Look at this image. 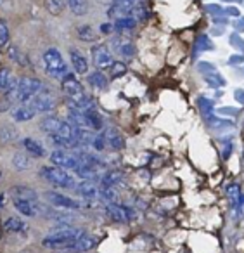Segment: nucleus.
<instances>
[{
    "instance_id": "052dcab7",
    "label": "nucleus",
    "mask_w": 244,
    "mask_h": 253,
    "mask_svg": "<svg viewBox=\"0 0 244 253\" xmlns=\"http://www.w3.org/2000/svg\"><path fill=\"white\" fill-rule=\"evenodd\" d=\"M0 180H2V170H0Z\"/></svg>"
},
{
    "instance_id": "7c9ffc66",
    "label": "nucleus",
    "mask_w": 244,
    "mask_h": 253,
    "mask_svg": "<svg viewBox=\"0 0 244 253\" xmlns=\"http://www.w3.org/2000/svg\"><path fill=\"white\" fill-rule=\"evenodd\" d=\"M7 56L11 61H14V63L21 64V66H26V64H30V59H28V54H25L21 49H19L18 45H11L7 50Z\"/></svg>"
},
{
    "instance_id": "de8ad7c7",
    "label": "nucleus",
    "mask_w": 244,
    "mask_h": 253,
    "mask_svg": "<svg viewBox=\"0 0 244 253\" xmlns=\"http://www.w3.org/2000/svg\"><path fill=\"white\" fill-rule=\"evenodd\" d=\"M227 63H229L230 66H243V64H244V56H243V54H232V56L227 59Z\"/></svg>"
},
{
    "instance_id": "bb28decb",
    "label": "nucleus",
    "mask_w": 244,
    "mask_h": 253,
    "mask_svg": "<svg viewBox=\"0 0 244 253\" xmlns=\"http://www.w3.org/2000/svg\"><path fill=\"white\" fill-rule=\"evenodd\" d=\"M135 26H137L135 19L130 18V16H122V18H116L113 28H115L118 33H126V32H132V30H135Z\"/></svg>"
},
{
    "instance_id": "7ed1b4c3",
    "label": "nucleus",
    "mask_w": 244,
    "mask_h": 253,
    "mask_svg": "<svg viewBox=\"0 0 244 253\" xmlns=\"http://www.w3.org/2000/svg\"><path fill=\"white\" fill-rule=\"evenodd\" d=\"M43 87V84L35 77H21L18 78V85H16V90L12 92L11 102H19V104H26L28 101H32L33 95Z\"/></svg>"
},
{
    "instance_id": "aec40b11",
    "label": "nucleus",
    "mask_w": 244,
    "mask_h": 253,
    "mask_svg": "<svg viewBox=\"0 0 244 253\" xmlns=\"http://www.w3.org/2000/svg\"><path fill=\"white\" fill-rule=\"evenodd\" d=\"M14 200H26V201H39V193L33 187L28 186H14L11 189Z\"/></svg>"
},
{
    "instance_id": "72a5a7b5",
    "label": "nucleus",
    "mask_w": 244,
    "mask_h": 253,
    "mask_svg": "<svg viewBox=\"0 0 244 253\" xmlns=\"http://www.w3.org/2000/svg\"><path fill=\"white\" fill-rule=\"evenodd\" d=\"M198 106H199V111H201V115L204 116V118L215 113V102H213V99L206 97L204 94H201L198 97Z\"/></svg>"
},
{
    "instance_id": "864d4df0",
    "label": "nucleus",
    "mask_w": 244,
    "mask_h": 253,
    "mask_svg": "<svg viewBox=\"0 0 244 253\" xmlns=\"http://www.w3.org/2000/svg\"><path fill=\"white\" fill-rule=\"evenodd\" d=\"M113 30H115V28H113L111 23H102V25H101V33H104V35H109Z\"/></svg>"
},
{
    "instance_id": "4d7b16f0",
    "label": "nucleus",
    "mask_w": 244,
    "mask_h": 253,
    "mask_svg": "<svg viewBox=\"0 0 244 253\" xmlns=\"http://www.w3.org/2000/svg\"><path fill=\"white\" fill-rule=\"evenodd\" d=\"M223 2H229V4H243L244 0H223Z\"/></svg>"
},
{
    "instance_id": "a18cd8bd",
    "label": "nucleus",
    "mask_w": 244,
    "mask_h": 253,
    "mask_svg": "<svg viewBox=\"0 0 244 253\" xmlns=\"http://www.w3.org/2000/svg\"><path fill=\"white\" fill-rule=\"evenodd\" d=\"M204 11L208 12L211 18H216V16H223V7L218 4H206L204 5Z\"/></svg>"
},
{
    "instance_id": "9b49d317",
    "label": "nucleus",
    "mask_w": 244,
    "mask_h": 253,
    "mask_svg": "<svg viewBox=\"0 0 244 253\" xmlns=\"http://www.w3.org/2000/svg\"><path fill=\"white\" fill-rule=\"evenodd\" d=\"M61 88H63V92L66 94V99L68 97H75V95L85 94L83 85L78 82V78L75 77L73 73H68V75H64V77L61 78Z\"/></svg>"
},
{
    "instance_id": "09e8293b",
    "label": "nucleus",
    "mask_w": 244,
    "mask_h": 253,
    "mask_svg": "<svg viewBox=\"0 0 244 253\" xmlns=\"http://www.w3.org/2000/svg\"><path fill=\"white\" fill-rule=\"evenodd\" d=\"M223 14L229 16V18H241V11L237 7H234V5H229V7L223 9Z\"/></svg>"
},
{
    "instance_id": "0eeeda50",
    "label": "nucleus",
    "mask_w": 244,
    "mask_h": 253,
    "mask_svg": "<svg viewBox=\"0 0 244 253\" xmlns=\"http://www.w3.org/2000/svg\"><path fill=\"white\" fill-rule=\"evenodd\" d=\"M49 158H50V163H52L54 167L63 169V170H71V172H75V170L78 169V165H80V162H78L77 156L71 155V153L61 151V149L52 151Z\"/></svg>"
},
{
    "instance_id": "37998d69",
    "label": "nucleus",
    "mask_w": 244,
    "mask_h": 253,
    "mask_svg": "<svg viewBox=\"0 0 244 253\" xmlns=\"http://www.w3.org/2000/svg\"><path fill=\"white\" fill-rule=\"evenodd\" d=\"M198 71L203 75V77H204V75L215 73V71H218V70H216L215 64L209 63V61H199V63H198Z\"/></svg>"
},
{
    "instance_id": "680f3d73",
    "label": "nucleus",
    "mask_w": 244,
    "mask_h": 253,
    "mask_svg": "<svg viewBox=\"0 0 244 253\" xmlns=\"http://www.w3.org/2000/svg\"><path fill=\"white\" fill-rule=\"evenodd\" d=\"M52 253H61V252H52Z\"/></svg>"
},
{
    "instance_id": "c85d7f7f",
    "label": "nucleus",
    "mask_w": 244,
    "mask_h": 253,
    "mask_svg": "<svg viewBox=\"0 0 244 253\" xmlns=\"http://www.w3.org/2000/svg\"><path fill=\"white\" fill-rule=\"evenodd\" d=\"M77 37L81 40V42L90 43L97 39V33H95V30L92 28L90 25H78L77 26Z\"/></svg>"
},
{
    "instance_id": "dca6fc26",
    "label": "nucleus",
    "mask_w": 244,
    "mask_h": 253,
    "mask_svg": "<svg viewBox=\"0 0 244 253\" xmlns=\"http://www.w3.org/2000/svg\"><path fill=\"white\" fill-rule=\"evenodd\" d=\"M70 59H71V66L75 68V71H77L78 75H87L88 73V61L78 49L70 50Z\"/></svg>"
},
{
    "instance_id": "ea45409f",
    "label": "nucleus",
    "mask_w": 244,
    "mask_h": 253,
    "mask_svg": "<svg viewBox=\"0 0 244 253\" xmlns=\"http://www.w3.org/2000/svg\"><path fill=\"white\" fill-rule=\"evenodd\" d=\"M9 39H11V32H9V26L4 19H0V49H4L9 43Z\"/></svg>"
},
{
    "instance_id": "4c0bfd02",
    "label": "nucleus",
    "mask_w": 244,
    "mask_h": 253,
    "mask_svg": "<svg viewBox=\"0 0 244 253\" xmlns=\"http://www.w3.org/2000/svg\"><path fill=\"white\" fill-rule=\"evenodd\" d=\"M99 198H102L104 201H108V205L116 203L118 193H116L115 187H101V189H99Z\"/></svg>"
},
{
    "instance_id": "f8f14e48",
    "label": "nucleus",
    "mask_w": 244,
    "mask_h": 253,
    "mask_svg": "<svg viewBox=\"0 0 244 253\" xmlns=\"http://www.w3.org/2000/svg\"><path fill=\"white\" fill-rule=\"evenodd\" d=\"M99 239L95 238V236L88 234V232H85L81 238H78L77 241L73 243V245L68 248V252L71 253H85V252H90V250H94L95 246H97Z\"/></svg>"
},
{
    "instance_id": "8fccbe9b",
    "label": "nucleus",
    "mask_w": 244,
    "mask_h": 253,
    "mask_svg": "<svg viewBox=\"0 0 244 253\" xmlns=\"http://www.w3.org/2000/svg\"><path fill=\"white\" fill-rule=\"evenodd\" d=\"M234 28H236V33H244V18H237Z\"/></svg>"
},
{
    "instance_id": "6e6552de",
    "label": "nucleus",
    "mask_w": 244,
    "mask_h": 253,
    "mask_svg": "<svg viewBox=\"0 0 244 253\" xmlns=\"http://www.w3.org/2000/svg\"><path fill=\"white\" fill-rule=\"evenodd\" d=\"M106 215H108L111 220L120 222V224H125L135 218V210L125 205H118V203H109L106 205Z\"/></svg>"
},
{
    "instance_id": "e433bc0d",
    "label": "nucleus",
    "mask_w": 244,
    "mask_h": 253,
    "mask_svg": "<svg viewBox=\"0 0 244 253\" xmlns=\"http://www.w3.org/2000/svg\"><path fill=\"white\" fill-rule=\"evenodd\" d=\"M66 7V0H45V9L52 16H59Z\"/></svg>"
},
{
    "instance_id": "393cba45",
    "label": "nucleus",
    "mask_w": 244,
    "mask_h": 253,
    "mask_svg": "<svg viewBox=\"0 0 244 253\" xmlns=\"http://www.w3.org/2000/svg\"><path fill=\"white\" fill-rule=\"evenodd\" d=\"M4 229L7 232H14V234H23V232L28 231V224H26L23 218L19 217H9L4 222Z\"/></svg>"
},
{
    "instance_id": "603ef678",
    "label": "nucleus",
    "mask_w": 244,
    "mask_h": 253,
    "mask_svg": "<svg viewBox=\"0 0 244 253\" xmlns=\"http://www.w3.org/2000/svg\"><path fill=\"white\" fill-rule=\"evenodd\" d=\"M232 149H234V146H232V142H230V144H227L225 148H223V155H222V158L225 160H229L230 156H232Z\"/></svg>"
},
{
    "instance_id": "f3484780",
    "label": "nucleus",
    "mask_w": 244,
    "mask_h": 253,
    "mask_svg": "<svg viewBox=\"0 0 244 253\" xmlns=\"http://www.w3.org/2000/svg\"><path fill=\"white\" fill-rule=\"evenodd\" d=\"M75 191H77L83 200H88V201L99 198V187L95 186L94 182H90V180H83V182L77 184V186H75Z\"/></svg>"
},
{
    "instance_id": "a211bd4d",
    "label": "nucleus",
    "mask_w": 244,
    "mask_h": 253,
    "mask_svg": "<svg viewBox=\"0 0 244 253\" xmlns=\"http://www.w3.org/2000/svg\"><path fill=\"white\" fill-rule=\"evenodd\" d=\"M113 47L118 50L120 56L126 57V59H132L135 56V45L128 39H115L113 40Z\"/></svg>"
},
{
    "instance_id": "49530a36",
    "label": "nucleus",
    "mask_w": 244,
    "mask_h": 253,
    "mask_svg": "<svg viewBox=\"0 0 244 253\" xmlns=\"http://www.w3.org/2000/svg\"><path fill=\"white\" fill-rule=\"evenodd\" d=\"M218 115H227V116H237L239 115V109L234 108V106H223V108L216 109Z\"/></svg>"
},
{
    "instance_id": "bf43d9fd",
    "label": "nucleus",
    "mask_w": 244,
    "mask_h": 253,
    "mask_svg": "<svg viewBox=\"0 0 244 253\" xmlns=\"http://www.w3.org/2000/svg\"><path fill=\"white\" fill-rule=\"evenodd\" d=\"M4 4H5V0H0V7H4Z\"/></svg>"
},
{
    "instance_id": "9d476101",
    "label": "nucleus",
    "mask_w": 244,
    "mask_h": 253,
    "mask_svg": "<svg viewBox=\"0 0 244 253\" xmlns=\"http://www.w3.org/2000/svg\"><path fill=\"white\" fill-rule=\"evenodd\" d=\"M16 85H18V78L14 77L11 68H0V94L4 95V99L7 101L11 99Z\"/></svg>"
},
{
    "instance_id": "58836bf2",
    "label": "nucleus",
    "mask_w": 244,
    "mask_h": 253,
    "mask_svg": "<svg viewBox=\"0 0 244 253\" xmlns=\"http://www.w3.org/2000/svg\"><path fill=\"white\" fill-rule=\"evenodd\" d=\"M239 194H241V189L237 184H230L229 187H227V196H229L230 200V207L236 210L237 208V201H239Z\"/></svg>"
},
{
    "instance_id": "2f4dec72",
    "label": "nucleus",
    "mask_w": 244,
    "mask_h": 253,
    "mask_svg": "<svg viewBox=\"0 0 244 253\" xmlns=\"http://www.w3.org/2000/svg\"><path fill=\"white\" fill-rule=\"evenodd\" d=\"M204 82L208 87L215 88V90H220V88H223L227 85L225 78H223V75L220 73V71H215V73H209V75H204Z\"/></svg>"
},
{
    "instance_id": "3c124183",
    "label": "nucleus",
    "mask_w": 244,
    "mask_h": 253,
    "mask_svg": "<svg viewBox=\"0 0 244 253\" xmlns=\"http://www.w3.org/2000/svg\"><path fill=\"white\" fill-rule=\"evenodd\" d=\"M234 97H236V101L239 102V104L244 106V88H236V92H234Z\"/></svg>"
},
{
    "instance_id": "4468645a",
    "label": "nucleus",
    "mask_w": 244,
    "mask_h": 253,
    "mask_svg": "<svg viewBox=\"0 0 244 253\" xmlns=\"http://www.w3.org/2000/svg\"><path fill=\"white\" fill-rule=\"evenodd\" d=\"M11 116H12V120H14V122L23 123V122H30V120L35 118L37 111L33 109L32 104H28V102H26V104H19V106H16V108H12Z\"/></svg>"
},
{
    "instance_id": "79ce46f5",
    "label": "nucleus",
    "mask_w": 244,
    "mask_h": 253,
    "mask_svg": "<svg viewBox=\"0 0 244 253\" xmlns=\"http://www.w3.org/2000/svg\"><path fill=\"white\" fill-rule=\"evenodd\" d=\"M229 43H230V47L237 49L244 56V39L239 35V33H232V35L229 37Z\"/></svg>"
},
{
    "instance_id": "a19ab883",
    "label": "nucleus",
    "mask_w": 244,
    "mask_h": 253,
    "mask_svg": "<svg viewBox=\"0 0 244 253\" xmlns=\"http://www.w3.org/2000/svg\"><path fill=\"white\" fill-rule=\"evenodd\" d=\"M109 73H111V78H120V77H123V75L126 73V64H125V63H118V61H115V63L111 64V68H109Z\"/></svg>"
},
{
    "instance_id": "2eb2a0df",
    "label": "nucleus",
    "mask_w": 244,
    "mask_h": 253,
    "mask_svg": "<svg viewBox=\"0 0 244 253\" xmlns=\"http://www.w3.org/2000/svg\"><path fill=\"white\" fill-rule=\"evenodd\" d=\"M14 208L18 210V213H21L23 217H28L33 218L39 215V207L40 203L39 201H26V200H14Z\"/></svg>"
},
{
    "instance_id": "a878e982",
    "label": "nucleus",
    "mask_w": 244,
    "mask_h": 253,
    "mask_svg": "<svg viewBox=\"0 0 244 253\" xmlns=\"http://www.w3.org/2000/svg\"><path fill=\"white\" fill-rule=\"evenodd\" d=\"M206 123H208L209 128H215V130H229V128H234L236 126V123L232 122V120H223V118H216L215 113L209 116H206Z\"/></svg>"
},
{
    "instance_id": "f257e3e1",
    "label": "nucleus",
    "mask_w": 244,
    "mask_h": 253,
    "mask_svg": "<svg viewBox=\"0 0 244 253\" xmlns=\"http://www.w3.org/2000/svg\"><path fill=\"white\" fill-rule=\"evenodd\" d=\"M85 234V231L81 227H73V225H64V227H59L57 231L47 234L45 238L42 239V246L50 250H68L78 238Z\"/></svg>"
},
{
    "instance_id": "13d9d810",
    "label": "nucleus",
    "mask_w": 244,
    "mask_h": 253,
    "mask_svg": "<svg viewBox=\"0 0 244 253\" xmlns=\"http://www.w3.org/2000/svg\"><path fill=\"white\" fill-rule=\"evenodd\" d=\"M4 203H5V196L4 194H0V208L4 207Z\"/></svg>"
},
{
    "instance_id": "c756f323",
    "label": "nucleus",
    "mask_w": 244,
    "mask_h": 253,
    "mask_svg": "<svg viewBox=\"0 0 244 253\" xmlns=\"http://www.w3.org/2000/svg\"><path fill=\"white\" fill-rule=\"evenodd\" d=\"M18 130L11 125H2L0 126V144H11L18 139Z\"/></svg>"
},
{
    "instance_id": "6e6d98bb",
    "label": "nucleus",
    "mask_w": 244,
    "mask_h": 253,
    "mask_svg": "<svg viewBox=\"0 0 244 253\" xmlns=\"http://www.w3.org/2000/svg\"><path fill=\"white\" fill-rule=\"evenodd\" d=\"M222 33H223V28H213V30H211V35H216V37H218V35H222Z\"/></svg>"
},
{
    "instance_id": "20e7f679",
    "label": "nucleus",
    "mask_w": 244,
    "mask_h": 253,
    "mask_svg": "<svg viewBox=\"0 0 244 253\" xmlns=\"http://www.w3.org/2000/svg\"><path fill=\"white\" fill-rule=\"evenodd\" d=\"M40 177L45 179L49 184L56 187H61V189H75L77 186V180L75 177L71 175L68 170H63V169H57L54 165H47V167H42L40 169Z\"/></svg>"
},
{
    "instance_id": "412c9836",
    "label": "nucleus",
    "mask_w": 244,
    "mask_h": 253,
    "mask_svg": "<svg viewBox=\"0 0 244 253\" xmlns=\"http://www.w3.org/2000/svg\"><path fill=\"white\" fill-rule=\"evenodd\" d=\"M102 135L106 139V144L111 146V149H115V151H120L125 146V139H123V135L116 128H108Z\"/></svg>"
},
{
    "instance_id": "5701e85b",
    "label": "nucleus",
    "mask_w": 244,
    "mask_h": 253,
    "mask_svg": "<svg viewBox=\"0 0 244 253\" xmlns=\"http://www.w3.org/2000/svg\"><path fill=\"white\" fill-rule=\"evenodd\" d=\"M61 125H63V120L57 118V116H54V115H49L40 122V130L52 135V134H57V132H59Z\"/></svg>"
},
{
    "instance_id": "c03bdc74",
    "label": "nucleus",
    "mask_w": 244,
    "mask_h": 253,
    "mask_svg": "<svg viewBox=\"0 0 244 253\" xmlns=\"http://www.w3.org/2000/svg\"><path fill=\"white\" fill-rule=\"evenodd\" d=\"M90 148L95 149L97 153L104 151V148H106V139H104V135H102V134L94 135V137H92V142H90Z\"/></svg>"
},
{
    "instance_id": "cd10ccee",
    "label": "nucleus",
    "mask_w": 244,
    "mask_h": 253,
    "mask_svg": "<svg viewBox=\"0 0 244 253\" xmlns=\"http://www.w3.org/2000/svg\"><path fill=\"white\" fill-rule=\"evenodd\" d=\"M123 182V173L118 170H109L101 177V187H115Z\"/></svg>"
},
{
    "instance_id": "f704fd0d",
    "label": "nucleus",
    "mask_w": 244,
    "mask_h": 253,
    "mask_svg": "<svg viewBox=\"0 0 244 253\" xmlns=\"http://www.w3.org/2000/svg\"><path fill=\"white\" fill-rule=\"evenodd\" d=\"M66 5L75 16H85L88 11L87 0H66Z\"/></svg>"
},
{
    "instance_id": "6ab92c4d",
    "label": "nucleus",
    "mask_w": 244,
    "mask_h": 253,
    "mask_svg": "<svg viewBox=\"0 0 244 253\" xmlns=\"http://www.w3.org/2000/svg\"><path fill=\"white\" fill-rule=\"evenodd\" d=\"M87 82H88V85H90L92 88H95V90H106V88L109 87L108 77H106V75L102 73V71H99V70L88 73Z\"/></svg>"
},
{
    "instance_id": "1a4fd4ad",
    "label": "nucleus",
    "mask_w": 244,
    "mask_h": 253,
    "mask_svg": "<svg viewBox=\"0 0 244 253\" xmlns=\"http://www.w3.org/2000/svg\"><path fill=\"white\" fill-rule=\"evenodd\" d=\"M92 61H94V64L99 68V71L109 70L111 64L115 63V61H113L111 50H109L104 43H97V45L92 47Z\"/></svg>"
},
{
    "instance_id": "4be33fe9",
    "label": "nucleus",
    "mask_w": 244,
    "mask_h": 253,
    "mask_svg": "<svg viewBox=\"0 0 244 253\" xmlns=\"http://www.w3.org/2000/svg\"><path fill=\"white\" fill-rule=\"evenodd\" d=\"M23 146H25V149L28 151L30 156L42 158V156L47 155V151H45V148L42 146V142H39L37 139H33V137H25V139H23Z\"/></svg>"
},
{
    "instance_id": "b1692460",
    "label": "nucleus",
    "mask_w": 244,
    "mask_h": 253,
    "mask_svg": "<svg viewBox=\"0 0 244 253\" xmlns=\"http://www.w3.org/2000/svg\"><path fill=\"white\" fill-rule=\"evenodd\" d=\"M11 165H12V169L18 170V172H25V170L32 169L33 162H32V158H30V155H26V153H16L11 158Z\"/></svg>"
},
{
    "instance_id": "39448f33",
    "label": "nucleus",
    "mask_w": 244,
    "mask_h": 253,
    "mask_svg": "<svg viewBox=\"0 0 244 253\" xmlns=\"http://www.w3.org/2000/svg\"><path fill=\"white\" fill-rule=\"evenodd\" d=\"M30 104L33 106L37 113H52L56 109V97H54L52 90L47 87H42L35 95H33L32 102Z\"/></svg>"
},
{
    "instance_id": "ddd939ff",
    "label": "nucleus",
    "mask_w": 244,
    "mask_h": 253,
    "mask_svg": "<svg viewBox=\"0 0 244 253\" xmlns=\"http://www.w3.org/2000/svg\"><path fill=\"white\" fill-rule=\"evenodd\" d=\"M85 115V122H87L88 130H102L104 128V120L99 115V111L95 109V106H90L87 109H81Z\"/></svg>"
},
{
    "instance_id": "c9c22d12",
    "label": "nucleus",
    "mask_w": 244,
    "mask_h": 253,
    "mask_svg": "<svg viewBox=\"0 0 244 253\" xmlns=\"http://www.w3.org/2000/svg\"><path fill=\"white\" fill-rule=\"evenodd\" d=\"M130 18H133L137 23L139 21H146L147 18H149V9H147V5L144 4V2H140L139 5H135V7L130 11Z\"/></svg>"
},
{
    "instance_id": "423d86ee",
    "label": "nucleus",
    "mask_w": 244,
    "mask_h": 253,
    "mask_svg": "<svg viewBox=\"0 0 244 253\" xmlns=\"http://www.w3.org/2000/svg\"><path fill=\"white\" fill-rule=\"evenodd\" d=\"M45 200L52 205L54 208H63V210H80L83 203L75 198H70L63 193H56V191H47Z\"/></svg>"
},
{
    "instance_id": "473e14b6",
    "label": "nucleus",
    "mask_w": 244,
    "mask_h": 253,
    "mask_svg": "<svg viewBox=\"0 0 244 253\" xmlns=\"http://www.w3.org/2000/svg\"><path fill=\"white\" fill-rule=\"evenodd\" d=\"M209 50H215V43L209 40L208 35L198 37L194 43V56H198L199 52H209Z\"/></svg>"
},
{
    "instance_id": "f03ea898",
    "label": "nucleus",
    "mask_w": 244,
    "mask_h": 253,
    "mask_svg": "<svg viewBox=\"0 0 244 253\" xmlns=\"http://www.w3.org/2000/svg\"><path fill=\"white\" fill-rule=\"evenodd\" d=\"M42 59H43V64H45V73L49 75L50 78H54V80H61L64 75L70 73L63 54H61L59 49H56V47L47 49L45 52H43Z\"/></svg>"
},
{
    "instance_id": "5fc2aeb1",
    "label": "nucleus",
    "mask_w": 244,
    "mask_h": 253,
    "mask_svg": "<svg viewBox=\"0 0 244 253\" xmlns=\"http://www.w3.org/2000/svg\"><path fill=\"white\" fill-rule=\"evenodd\" d=\"M213 23H215V25H227L229 19L223 18V16H216V18H213Z\"/></svg>"
}]
</instances>
